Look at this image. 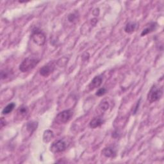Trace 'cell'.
I'll list each match as a JSON object with an SVG mask.
<instances>
[{"label":"cell","mask_w":164,"mask_h":164,"mask_svg":"<svg viewBox=\"0 0 164 164\" xmlns=\"http://www.w3.org/2000/svg\"><path fill=\"white\" fill-rule=\"evenodd\" d=\"M40 59L35 57H27L25 58L19 65V70L22 73H26L31 71L37 66Z\"/></svg>","instance_id":"6da1fadb"},{"label":"cell","mask_w":164,"mask_h":164,"mask_svg":"<svg viewBox=\"0 0 164 164\" xmlns=\"http://www.w3.org/2000/svg\"><path fill=\"white\" fill-rule=\"evenodd\" d=\"M74 112L72 110H66L58 114L55 118V121L57 124H66L71 121Z\"/></svg>","instance_id":"7a4b0ae2"},{"label":"cell","mask_w":164,"mask_h":164,"mask_svg":"<svg viewBox=\"0 0 164 164\" xmlns=\"http://www.w3.org/2000/svg\"><path fill=\"white\" fill-rule=\"evenodd\" d=\"M163 95L162 88L158 87L156 85H154L151 87V90L149 92L148 95V99L150 103H153L157 101L162 97Z\"/></svg>","instance_id":"3957f363"},{"label":"cell","mask_w":164,"mask_h":164,"mask_svg":"<svg viewBox=\"0 0 164 164\" xmlns=\"http://www.w3.org/2000/svg\"><path fill=\"white\" fill-rule=\"evenodd\" d=\"M31 37L33 42L38 46H43L46 43L45 35L39 28L33 29Z\"/></svg>","instance_id":"277c9868"},{"label":"cell","mask_w":164,"mask_h":164,"mask_svg":"<svg viewBox=\"0 0 164 164\" xmlns=\"http://www.w3.org/2000/svg\"><path fill=\"white\" fill-rule=\"evenodd\" d=\"M55 67L56 63L54 62H50L41 67L39 70V73L41 76L47 77L53 73L55 69Z\"/></svg>","instance_id":"5b68a950"},{"label":"cell","mask_w":164,"mask_h":164,"mask_svg":"<svg viewBox=\"0 0 164 164\" xmlns=\"http://www.w3.org/2000/svg\"><path fill=\"white\" fill-rule=\"evenodd\" d=\"M66 149V144L62 140H57L53 142L50 147V151L53 153H60Z\"/></svg>","instance_id":"8992f818"},{"label":"cell","mask_w":164,"mask_h":164,"mask_svg":"<svg viewBox=\"0 0 164 164\" xmlns=\"http://www.w3.org/2000/svg\"><path fill=\"white\" fill-rule=\"evenodd\" d=\"M103 82V77L102 76L99 75L96 76L94 78L92 79L90 84L89 85V88L91 91L94 90L96 89V88H98L101 86Z\"/></svg>","instance_id":"52a82bcc"},{"label":"cell","mask_w":164,"mask_h":164,"mask_svg":"<svg viewBox=\"0 0 164 164\" xmlns=\"http://www.w3.org/2000/svg\"><path fill=\"white\" fill-rule=\"evenodd\" d=\"M157 26H158V25L156 24V22H150L149 24L145 28V29H144V30H142L141 33V36L144 37L146 36V35L155 32L156 30Z\"/></svg>","instance_id":"ba28073f"},{"label":"cell","mask_w":164,"mask_h":164,"mask_svg":"<svg viewBox=\"0 0 164 164\" xmlns=\"http://www.w3.org/2000/svg\"><path fill=\"white\" fill-rule=\"evenodd\" d=\"M116 151L112 147L105 148L102 151V154L107 158H114L116 156Z\"/></svg>","instance_id":"9c48e42d"},{"label":"cell","mask_w":164,"mask_h":164,"mask_svg":"<svg viewBox=\"0 0 164 164\" xmlns=\"http://www.w3.org/2000/svg\"><path fill=\"white\" fill-rule=\"evenodd\" d=\"M137 26V23L136 22H129L127 23L125 26V31L128 33H132L135 31Z\"/></svg>","instance_id":"30bf717a"},{"label":"cell","mask_w":164,"mask_h":164,"mask_svg":"<svg viewBox=\"0 0 164 164\" xmlns=\"http://www.w3.org/2000/svg\"><path fill=\"white\" fill-rule=\"evenodd\" d=\"M104 122V121L101 118H95L90 122V127L91 128H96L101 126Z\"/></svg>","instance_id":"8fae6325"},{"label":"cell","mask_w":164,"mask_h":164,"mask_svg":"<svg viewBox=\"0 0 164 164\" xmlns=\"http://www.w3.org/2000/svg\"><path fill=\"white\" fill-rule=\"evenodd\" d=\"M38 127V122L36 121H30L26 124V130L30 133H32L37 130Z\"/></svg>","instance_id":"7c38bea8"},{"label":"cell","mask_w":164,"mask_h":164,"mask_svg":"<svg viewBox=\"0 0 164 164\" xmlns=\"http://www.w3.org/2000/svg\"><path fill=\"white\" fill-rule=\"evenodd\" d=\"M54 134L51 130H48L44 132L43 134V140L44 142H49L51 141V140L53 138Z\"/></svg>","instance_id":"4fadbf2b"},{"label":"cell","mask_w":164,"mask_h":164,"mask_svg":"<svg viewBox=\"0 0 164 164\" xmlns=\"http://www.w3.org/2000/svg\"><path fill=\"white\" fill-rule=\"evenodd\" d=\"M15 107V104L14 103H10L9 104H7L2 110V114L3 115H7L12 112L13 111Z\"/></svg>","instance_id":"5bb4252c"},{"label":"cell","mask_w":164,"mask_h":164,"mask_svg":"<svg viewBox=\"0 0 164 164\" xmlns=\"http://www.w3.org/2000/svg\"><path fill=\"white\" fill-rule=\"evenodd\" d=\"M28 113V108L25 105H21L17 110V115L19 117H25Z\"/></svg>","instance_id":"9a60e30c"},{"label":"cell","mask_w":164,"mask_h":164,"mask_svg":"<svg viewBox=\"0 0 164 164\" xmlns=\"http://www.w3.org/2000/svg\"><path fill=\"white\" fill-rule=\"evenodd\" d=\"M12 71L9 69H4L1 71V78L2 80L7 79L10 77V76L12 74Z\"/></svg>","instance_id":"2e32d148"},{"label":"cell","mask_w":164,"mask_h":164,"mask_svg":"<svg viewBox=\"0 0 164 164\" xmlns=\"http://www.w3.org/2000/svg\"><path fill=\"white\" fill-rule=\"evenodd\" d=\"M98 108L100 109L101 112H105V111H107L109 108V103L107 101H102L99 104Z\"/></svg>","instance_id":"e0dca14e"},{"label":"cell","mask_w":164,"mask_h":164,"mask_svg":"<svg viewBox=\"0 0 164 164\" xmlns=\"http://www.w3.org/2000/svg\"><path fill=\"white\" fill-rule=\"evenodd\" d=\"M107 91L106 89H105V88H101V89L97 90V91L96 93V95L97 96H102L104 95L105 94L107 93Z\"/></svg>","instance_id":"ac0fdd59"},{"label":"cell","mask_w":164,"mask_h":164,"mask_svg":"<svg viewBox=\"0 0 164 164\" xmlns=\"http://www.w3.org/2000/svg\"><path fill=\"white\" fill-rule=\"evenodd\" d=\"M77 19V15L76 13H72L68 15V20L69 22H73L74 21H75Z\"/></svg>","instance_id":"d6986e66"},{"label":"cell","mask_w":164,"mask_h":164,"mask_svg":"<svg viewBox=\"0 0 164 164\" xmlns=\"http://www.w3.org/2000/svg\"><path fill=\"white\" fill-rule=\"evenodd\" d=\"M140 100H139V101H138L137 102V106H136V108H135V111H134V114H136V112H137V110H138V107H139V104H140Z\"/></svg>","instance_id":"ffe728a7"}]
</instances>
